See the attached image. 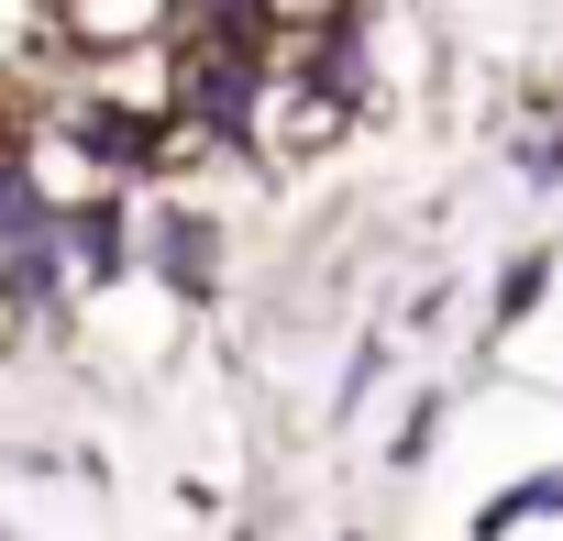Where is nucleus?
<instances>
[{"label": "nucleus", "mask_w": 563, "mask_h": 541, "mask_svg": "<svg viewBox=\"0 0 563 541\" xmlns=\"http://www.w3.org/2000/svg\"><path fill=\"white\" fill-rule=\"evenodd\" d=\"M188 0H56V45L67 56H144V45H177Z\"/></svg>", "instance_id": "f257e3e1"}, {"label": "nucleus", "mask_w": 563, "mask_h": 541, "mask_svg": "<svg viewBox=\"0 0 563 541\" xmlns=\"http://www.w3.org/2000/svg\"><path fill=\"white\" fill-rule=\"evenodd\" d=\"M56 56V0H0V89Z\"/></svg>", "instance_id": "f03ea898"}, {"label": "nucleus", "mask_w": 563, "mask_h": 541, "mask_svg": "<svg viewBox=\"0 0 563 541\" xmlns=\"http://www.w3.org/2000/svg\"><path fill=\"white\" fill-rule=\"evenodd\" d=\"M541 277H552V254H519L508 277H497V321H530L541 310Z\"/></svg>", "instance_id": "7ed1b4c3"}]
</instances>
